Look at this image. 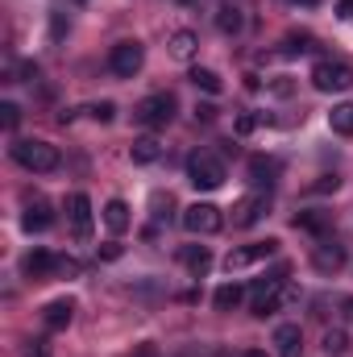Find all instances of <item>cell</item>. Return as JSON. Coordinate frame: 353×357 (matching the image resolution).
Segmentation results:
<instances>
[{
	"mask_svg": "<svg viewBox=\"0 0 353 357\" xmlns=\"http://www.w3.org/2000/svg\"><path fill=\"white\" fill-rule=\"evenodd\" d=\"M266 212H270V195L266 191H254V195H246V199L233 204V225L237 229H254Z\"/></svg>",
	"mask_w": 353,
	"mask_h": 357,
	"instance_id": "9",
	"label": "cell"
},
{
	"mask_svg": "<svg viewBox=\"0 0 353 357\" xmlns=\"http://www.w3.org/2000/svg\"><path fill=\"white\" fill-rule=\"evenodd\" d=\"M54 262H59V258H54L50 250H29V254L21 258V274H25V278H50V274H54Z\"/></svg>",
	"mask_w": 353,
	"mask_h": 357,
	"instance_id": "13",
	"label": "cell"
},
{
	"mask_svg": "<svg viewBox=\"0 0 353 357\" xmlns=\"http://www.w3.org/2000/svg\"><path fill=\"white\" fill-rule=\"evenodd\" d=\"M216 29H220V33H241V8L225 4V8L216 13Z\"/></svg>",
	"mask_w": 353,
	"mask_h": 357,
	"instance_id": "26",
	"label": "cell"
},
{
	"mask_svg": "<svg viewBox=\"0 0 353 357\" xmlns=\"http://www.w3.org/2000/svg\"><path fill=\"white\" fill-rule=\"evenodd\" d=\"M187 79H191V84H195L200 91H208V96H220V91H225L220 75H216L212 67H191V75H187Z\"/></svg>",
	"mask_w": 353,
	"mask_h": 357,
	"instance_id": "21",
	"label": "cell"
},
{
	"mask_svg": "<svg viewBox=\"0 0 353 357\" xmlns=\"http://www.w3.org/2000/svg\"><path fill=\"white\" fill-rule=\"evenodd\" d=\"M312 88L316 91H350L353 88V71L345 67V63L324 59V63L312 67Z\"/></svg>",
	"mask_w": 353,
	"mask_h": 357,
	"instance_id": "6",
	"label": "cell"
},
{
	"mask_svg": "<svg viewBox=\"0 0 353 357\" xmlns=\"http://www.w3.org/2000/svg\"><path fill=\"white\" fill-rule=\"evenodd\" d=\"M329 129L341 133V137H353V104H337L329 112Z\"/></svg>",
	"mask_w": 353,
	"mask_h": 357,
	"instance_id": "23",
	"label": "cell"
},
{
	"mask_svg": "<svg viewBox=\"0 0 353 357\" xmlns=\"http://www.w3.org/2000/svg\"><path fill=\"white\" fill-rule=\"evenodd\" d=\"M129 158H133L137 167H150V162H158V158H163V142H158L154 133H146V137H133V146H129Z\"/></svg>",
	"mask_w": 353,
	"mask_h": 357,
	"instance_id": "16",
	"label": "cell"
},
{
	"mask_svg": "<svg viewBox=\"0 0 353 357\" xmlns=\"http://www.w3.org/2000/svg\"><path fill=\"white\" fill-rule=\"evenodd\" d=\"M274 254H278V241H274V237L254 241V245H237V250H229L225 270L233 274V270H246V266H254V262H266V258H274Z\"/></svg>",
	"mask_w": 353,
	"mask_h": 357,
	"instance_id": "8",
	"label": "cell"
},
{
	"mask_svg": "<svg viewBox=\"0 0 353 357\" xmlns=\"http://www.w3.org/2000/svg\"><path fill=\"white\" fill-rule=\"evenodd\" d=\"M225 178H229V171H225V162H220L216 154H204V150H200V154L187 158V183H191V187H200V191H216Z\"/></svg>",
	"mask_w": 353,
	"mask_h": 357,
	"instance_id": "2",
	"label": "cell"
},
{
	"mask_svg": "<svg viewBox=\"0 0 353 357\" xmlns=\"http://www.w3.org/2000/svg\"><path fill=\"white\" fill-rule=\"evenodd\" d=\"M274 345H278V357H299L303 354V333H299V324H278V328H274Z\"/></svg>",
	"mask_w": 353,
	"mask_h": 357,
	"instance_id": "15",
	"label": "cell"
},
{
	"mask_svg": "<svg viewBox=\"0 0 353 357\" xmlns=\"http://www.w3.org/2000/svg\"><path fill=\"white\" fill-rule=\"evenodd\" d=\"M283 274H287V270H278L274 278L254 282V291H250V312H254V316H274V312H278V299H283Z\"/></svg>",
	"mask_w": 353,
	"mask_h": 357,
	"instance_id": "7",
	"label": "cell"
},
{
	"mask_svg": "<svg viewBox=\"0 0 353 357\" xmlns=\"http://www.w3.org/2000/svg\"><path fill=\"white\" fill-rule=\"evenodd\" d=\"M183 266L191 270L195 278H204V274L212 270V254H208V245H187V250H183Z\"/></svg>",
	"mask_w": 353,
	"mask_h": 357,
	"instance_id": "19",
	"label": "cell"
},
{
	"mask_svg": "<svg viewBox=\"0 0 353 357\" xmlns=\"http://www.w3.org/2000/svg\"><path fill=\"white\" fill-rule=\"evenodd\" d=\"M67 216H71L75 237H91V199L84 191H75V195L67 199Z\"/></svg>",
	"mask_w": 353,
	"mask_h": 357,
	"instance_id": "11",
	"label": "cell"
},
{
	"mask_svg": "<svg viewBox=\"0 0 353 357\" xmlns=\"http://www.w3.org/2000/svg\"><path fill=\"white\" fill-rule=\"evenodd\" d=\"M274 175H278V162H274V158H262V154H258V158H250V178H254L258 187H270Z\"/></svg>",
	"mask_w": 353,
	"mask_h": 357,
	"instance_id": "22",
	"label": "cell"
},
{
	"mask_svg": "<svg viewBox=\"0 0 353 357\" xmlns=\"http://www.w3.org/2000/svg\"><path fill=\"white\" fill-rule=\"evenodd\" d=\"M171 116H175V96H167V91L146 96V100L133 108V121L146 125V129H163V125H171Z\"/></svg>",
	"mask_w": 353,
	"mask_h": 357,
	"instance_id": "3",
	"label": "cell"
},
{
	"mask_svg": "<svg viewBox=\"0 0 353 357\" xmlns=\"http://www.w3.org/2000/svg\"><path fill=\"white\" fill-rule=\"evenodd\" d=\"M108 67H112V75L133 79V75L146 67V50H142V42H117V46L108 50Z\"/></svg>",
	"mask_w": 353,
	"mask_h": 357,
	"instance_id": "5",
	"label": "cell"
},
{
	"mask_svg": "<svg viewBox=\"0 0 353 357\" xmlns=\"http://www.w3.org/2000/svg\"><path fill=\"white\" fill-rule=\"evenodd\" d=\"M104 225H108V233H125L129 229V204L125 199H108L104 204Z\"/></svg>",
	"mask_w": 353,
	"mask_h": 357,
	"instance_id": "18",
	"label": "cell"
},
{
	"mask_svg": "<svg viewBox=\"0 0 353 357\" xmlns=\"http://www.w3.org/2000/svg\"><path fill=\"white\" fill-rule=\"evenodd\" d=\"M312 266L320 270V274H337V270L345 266V245H337V241H320V245L312 250Z\"/></svg>",
	"mask_w": 353,
	"mask_h": 357,
	"instance_id": "10",
	"label": "cell"
},
{
	"mask_svg": "<svg viewBox=\"0 0 353 357\" xmlns=\"http://www.w3.org/2000/svg\"><path fill=\"white\" fill-rule=\"evenodd\" d=\"M88 112H91V121H112L117 108H112V100H100V104H91Z\"/></svg>",
	"mask_w": 353,
	"mask_h": 357,
	"instance_id": "32",
	"label": "cell"
},
{
	"mask_svg": "<svg viewBox=\"0 0 353 357\" xmlns=\"http://www.w3.org/2000/svg\"><path fill=\"white\" fill-rule=\"evenodd\" d=\"M63 29H67V25H63V13H54V17H50V33H54V42L63 38Z\"/></svg>",
	"mask_w": 353,
	"mask_h": 357,
	"instance_id": "34",
	"label": "cell"
},
{
	"mask_svg": "<svg viewBox=\"0 0 353 357\" xmlns=\"http://www.w3.org/2000/svg\"><path fill=\"white\" fill-rule=\"evenodd\" d=\"M167 50H171V59H179V63H191L195 50H200V38H195L191 29H175L171 42H167Z\"/></svg>",
	"mask_w": 353,
	"mask_h": 357,
	"instance_id": "17",
	"label": "cell"
},
{
	"mask_svg": "<svg viewBox=\"0 0 353 357\" xmlns=\"http://www.w3.org/2000/svg\"><path fill=\"white\" fill-rule=\"evenodd\" d=\"M295 225H303V229H312V233H320L329 220L320 216V212H303V216H295Z\"/></svg>",
	"mask_w": 353,
	"mask_h": 357,
	"instance_id": "29",
	"label": "cell"
},
{
	"mask_svg": "<svg viewBox=\"0 0 353 357\" xmlns=\"http://www.w3.org/2000/svg\"><path fill=\"white\" fill-rule=\"evenodd\" d=\"M0 125H4L8 133H13V129L21 125V108H17L13 100H4V104H0Z\"/></svg>",
	"mask_w": 353,
	"mask_h": 357,
	"instance_id": "27",
	"label": "cell"
},
{
	"mask_svg": "<svg viewBox=\"0 0 353 357\" xmlns=\"http://www.w3.org/2000/svg\"><path fill=\"white\" fill-rule=\"evenodd\" d=\"M258 121H262V116H254V112H241V116H237V125H233V129H237V137H250V133L258 129Z\"/></svg>",
	"mask_w": 353,
	"mask_h": 357,
	"instance_id": "28",
	"label": "cell"
},
{
	"mask_svg": "<svg viewBox=\"0 0 353 357\" xmlns=\"http://www.w3.org/2000/svg\"><path fill=\"white\" fill-rule=\"evenodd\" d=\"M241 357H266V354H262V349H246Z\"/></svg>",
	"mask_w": 353,
	"mask_h": 357,
	"instance_id": "38",
	"label": "cell"
},
{
	"mask_svg": "<svg viewBox=\"0 0 353 357\" xmlns=\"http://www.w3.org/2000/svg\"><path fill=\"white\" fill-rule=\"evenodd\" d=\"M21 357H50V345H46L42 337H33V341H25V349H21Z\"/></svg>",
	"mask_w": 353,
	"mask_h": 357,
	"instance_id": "31",
	"label": "cell"
},
{
	"mask_svg": "<svg viewBox=\"0 0 353 357\" xmlns=\"http://www.w3.org/2000/svg\"><path fill=\"white\" fill-rule=\"evenodd\" d=\"M337 183H341L337 175H320V183H316V191H337Z\"/></svg>",
	"mask_w": 353,
	"mask_h": 357,
	"instance_id": "33",
	"label": "cell"
},
{
	"mask_svg": "<svg viewBox=\"0 0 353 357\" xmlns=\"http://www.w3.org/2000/svg\"><path fill=\"white\" fill-rule=\"evenodd\" d=\"M291 4H303V8H316L320 0H291Z\"/></svg>",
	"mask_w": 353,
	"mask_h": 357,
	"instance_id": "37",
	"label": "cell"
},
{
	"mask_svg": "<svg viewBox=\"0 0 353 357\" xmlns=\"http://www.w3.org/2000/svg\"><path fill=\"white\" fill-rule=\"evenodd\" d=\"M312 50H316V38H312V33H291V38H283V54H287V59L312 54Z\"/></svg>",
	"mask_w": 353,
	"mask_h": 357,
	"instance_id": "25",
	"label": "cell"
},
{
	"mask_svg": "<svg viewBox=\"0 0 353 357\" xmlns=\"http://www.w3.org/2000/svg\"><path fill=\"white\" fill-rule=\"evenodd\" d=\"M21 225H25V233H46V229L54 225V212H50V204H46V199H29V204H25V216H21Z\"/></svg>",
	"mask_w": 353,
	"mask_h": 357,
	"instance_id": "12",
	"label": "cell"
},
{
	"mask_svg": "<svg viewBox=\"0 0 353 357\" xmlns=\"http://www.w3.org/2000/svg\"><path fill=\"white\" fill-rule=\"evenodd\" d=\"M80 262H75V258H59V262H54V274H59V278H75V274H80Z\"/></svg>",
	"mask_w": 353,
	"mask_h": 357,
	"instance_id": "30",
	"label": "cell"
},
{
	"mask_svg": "<svg viewBox=\"0 0 353 357\" xmlns=\"http://www.w3.org/2000/svg\"><path fill=\"white\" fill-rule=\"evenodd\" d=\"M100 258H104V262H117V258H121V245H104Z\"/></svg>",
	"mask_w": 353,
	"mask_h": 357,
	"instance_id": "35",
	"label": "cell"
},
{
	"mask_svg": "<svg viewBox=\"0 0 353 357\" xmlns=\"http://www.w3.org/2000/svg\"><path fill=\"white\" fill-rule=\"evenodd\" d=\"M13 162L33 175H50V171H59L63 158H59V146H50L42 137H21V142H13Z\"/></svg>",
	"mask_w": 353,
	"mask_h": 357,
	"instance_id": "1",
	"label": "cell"
},
{
	"mask_svg": "<svg viewBox=\"0 0 353 357\" xmlns=\"http://www.w3.org/2000/svg\"><path fill=\"white\" fill-rule=\"evenodd\" d=\"M241 299H246V287H241V282H225V287H216V295H212L216 312H233Z\"/></svg>",
	"mask_w": 353,
	"mask_h": 357,
	"instance_id": "20",
	"label": "cell"
},
{
	"mask_svg": "<svg viewBox=\"0 0 353 357\" xmlns=\"http://www.w3.org/2000/svg\"><path fill=\"white\" fill-rule=\"evenodd\" d=\"M337 13L341 17H353V0H337Z\"/></svg>",
	"mask_w": 353,
	"mask_h": 357,
	"instance_id": "36",
	"label": "cell"
},
{
	"mask_svg": "<svg viewBox=\"0 0 353 357\" xmlns=\"http://www.w3.org/2000/svg\"><path fill=\"white\" fill-rule=\"evenodd\" d=\"M220 225H225V216H220L216 204H191V208H183V229L191 237H212V233H220Z\"/></svg>",
	"mask_w": 353,
	"mask_h": 357,
	"instance_id": "4",
	"label": "cell"
},
{
	"mask_svg": "<svg viewBox=\"0 0 353 357\" xmlns=\"http://www.w3.org/2000/svg\"><path fill=\"white\" fill-rule=\"evenodd\" d=\"M71 316H75V299H50L46 312H42V320H46L50 333H63L71 324Z\"/></svg>",
	"mask_w": 353,
	"mask_h": 357,
	"instance_id": "14",
	"label": "cell"
},
{
	"mask_svg": "<svg viewBox=\"0 0 353 357\" xmlns=\"http://www.w3.org/2000/svg\"><path fill=\"white\" fill-rule=\"evenodd\" d=\"M320 349H324L329 357H345L350 354V333H345V328H329L324 341H320Z\"/></svg>",
	"mask_w": 353,
	"mask_h": 357,
	"instance_id": "24",
	"label": "cell"
}]
</instances>
